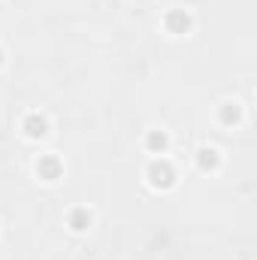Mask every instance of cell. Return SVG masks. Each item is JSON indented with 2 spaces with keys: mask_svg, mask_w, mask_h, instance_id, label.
I'll return each mask as SVG.
<instances>
[{
  "mask_svg": "<svg viewBox=\"0 0 257 260\" xmlns=\"http://www.w3.org/2000/svg\"><path fill=\"white\" fill-rule=\"evenodd\" d=\"M197 160H200V167H203V170H209V167H218V151H215V148H200Z\"/></svg>",
  "mask_w": 257,
  "mask_h": 260,
  "instance_id": "obj_7",
  "label": "cell"
},
{
  "mask_svg": "<svg viewBox=\"0 0 257 260\" xmlns=\"http://www.w3.org/2000/svg\"><path fill=\"white\" fill-rule=\"evenodd\" d=\"M167 27H170L173 34H185V30L191 27V18H188V12H182V9H173V12L167 15Z\"/></svg>",
  "mask_w": 257,
  "mask_h": 260,
  "instance_id": "obj_2",
  "label": "cell"
},
{
  "mask_svg": "<svg viewBox=\"0 0 257 260\" xmlns=\"http://www.w3.org/2000/svg\"><path fill=\"white\" fill-rule=\"evenodd\" d=\"M70 227L73 230H88L91 227V212L88 209H73L70 212Z\"/></svg>",
  "mask_w": 257,
  "mask_h": 260,
  "instance_id": "obj_5",
  "label": "cell"
},
{
  "mask_svg": "<svg viewBox=\"0 0 257 260\" xmlns=\"http://www.w3.org/2000/svg\"><path fill=\"white\" fill-rule=\"evenodd\" d=\"M221 118H224V121H236V118H239V109H236L233 103H227L224 112H221Z\"/></svg>",
  "mask_w": 257,
  "mask_h": 260,
  "instance_id": "obj_8",
  "label": "cell"
},
{
  "mask_svg": "<svg viewBox=\"0 0 257 260\" xmlns=\"http://www.w3.org/2000/svg\"><path fill=\"white\" fill-rule=\"evenodd\" d=\"M37 173H40V179L52 182V179H58V176H61V164H58L55 157H43V160L37 164Z\"/></svg>",
  "mask_w": 257,
  "mask_h": 260,
  "instance_id": "obj_3",
  "label": "cell"
},
{
  "mask_svg": "<svg viewBox=\"0 0 257 260\" xmlns=\"http://www.w3.org/2000/svg\"><path fill=\"white\" fill-rule=\"evenodd\" d=\"M24 133H27V136H34V139H37V136H46V133H49L46 118H40V115H30V118L24 121Z\"/></svg>",
  "mask_w": 257,
  "mask_h": 260,
  "instance_id": "obj_4",
  "label": "cell"
},
{
  "mask_svg": "<svg viewBox=\"0 0 257 260\" xmlns=\"http://www.w3.org/2000/svg\"><path fill=\"white\" fill-rule=\"evenodd\" d=\"M0 61H3V55H0Z\"/></svg>",
  "mask_w": 257,
  "mask_h": 260,
  "instance_id": "obj_9",
  "label": "cell"
},
{
  "mask_svg": "<svg viewBox=\"0 0 257 260\" xmlns=\"http://www.w3.org/2000/svg\"><path fill=\"white\" fill-rule=\"evenodd\" d=\"M167 142H170V139H167V133H160V130H151V133H148V139H145V145H148L151 151H164V148H167Z\"/></svg>",
  "mask_w": 257,
  "mask_h": 260,
  "instance_id": "obj_6",
  "label": "cell"
},
{
  "mask_svg": "<svg viewBox=\"0 0 257 260\" xmlns=\"http://www.w3.org/2000/svg\"><path fill=\"white\" fill-rule=\"evenodd\" d=\"M173 179H176V173H173V167H170L167 160H154V164L148 167V182H151L154 188H170Z\"/></svg>",
  "mask_w": 257,
  "mask_h": 260,
  "instance_id": "obj_1",
  "label": "cell"
}]
</instances>
